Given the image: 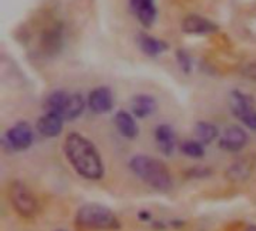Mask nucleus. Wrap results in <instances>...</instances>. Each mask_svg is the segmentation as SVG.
Returning <instances> with one entry per match:
<instances>
[{
    "instance_id": "12",
    "label": "nucleus",
    "mask_w": 256,
    "mask_h": 231,
    "mask_svg": "<svg viewBox=\"0 0 256 231\" xmlns=\"http://www.w3.org/2000/svg\"><path fill=\"white\" fill-rule=\"evenodd\" d=\"M154 140H156V143H158L159 150H160L164 155L170 156V155L174 153L176 146H177V137H176V132H174L172 126L165 125V123L159 125V126L154 129Z\"/></svg>"
},
{
    "instance_id": "11",
    "label": "nucleus",
    "mask_w": 256,
    "mask_h": 231,
    "mask_svg": "<svg viewBox=\"0 0 256 231\" xmlns=\"http://www.w3.org/2000/svg\"><path fill=\"white\" fill-rule=\"evenodd\" d=\"M130 8L144 27H152L158 17L154 0H130Z\"/></svg>"
},
{
    "instance_id": "7",
    "label": "nucleus",
    "mask_w": 256,
    "mask_h": 231,
    "mask_svg": "<svg viewBox=\"0 0 256 231\" xmlns=\"http://www.w3.org/2000/svg\"><path fill=\"white\" fill-rule=\"evenodd\" d=\"M87 107L93 114H106L114 107V95L110 87L99 86L88 93Z\"/></svg>"
},
{
    "instance_id": "6",
    "label": "nucleus",
    "mask_w": 256,
    "mask_h": 231,
    "mask_svg": "<svg viewBox=\"0 0 256 231\" xmlns=\"http://www.w3.org/2000/svg\"><path fill=\"white\" fill-rule=\"evenodd\" d=\"M230 107L232 114L249 129L256 131V105L252 96L242 90H232L230 95Z\"/></svg>"
},
{
    "instance_id": "16",
    "label": "nucleus",
    "mask_w": 256,
    "mask_h": 231,
    "mask_svg": "<svg viewBox=\"0 0 256 231\" xmlns=\"http://www.w3.org/2000/svg\"><path fill=\"white\" fill-rule=\"evenodd\" d=\"M86 107H87V101L84 99V96L81 93H78V92L69 93L68 101H66V104L63 107V111H62V116L68 122L69 120H75V119H78L84 113Z\"/></svg>"
},
{
    "instance_id": "25",
    "label": "nucleus",
    "mask_w": 256,
    "mask_h": 231,
    "mask_svg": "<svg viewBox=\"0 0 256 231\" xmlns=\"http://www.w3.org/2000/svg\"><path fill=\"white\" fill-rule=\"evenodd\" d=\"M57 231H63V230H57Z\"/></svg>"
},
{
    "instance_id": "18",
    "label": "nucleus",
    "mask_w": 256,
    "mask_h": 231,
    "mask_svg": "<svg viewBox=\"0 0 256 231\" xmlns=\"http://www.w3.org/2000/svg\"><path fill=\"white\" fill-rule=\"evenodd\" d=\"M195 137L202 144H210L219 137V129L210 122H198L195 125Z\"/></svg>"
},
{
    "instance_id": "14",
    "label": "nucleus",
    "mask_w": 256,
    "mask_h": 231,
    "mask_svg": "<svg viewBox=\"0 0 256 231\" xmlns=\"http://www.w3.org/2000/svg\"><path fill=\"white\" fill-rule=\"evenodd\" d=\"M136 44L140 50L148 57H158L168 50V44L165 41L154 38L152 35H147V33H140L136 36Z\"/></svg>"
},
{
    "instance_id": "1",
    "label": "nucleus",
    "mask_w": 256,
    "mask_h": 231,
    "mask_svg": "<svg viewBox=\"0 0 256 231\" xmlns=\"http://www.w3.org/2000/svg\"><path fill=\"white\" fill-rule=\"evenodd\" d=\"M63 152L72 168L87 180H100L105 167L98 147L84 135L70 132L63 144Z\"/></svg>"
},
{
    "instance_id": "17",
    "label": "nucleus",
    "mask_w": 256,
    "mask_h": 231,
    "mask_svg": "<svg viewBox=\"0 0 256 231\" xmlns=\"http://www.w3.org/2000/svg\"><path fill=\"white\" fill-rule=\"evenodd\" d=\"M252 170H254V162L250 161V158H243L230 167L226 176L234 182H243L250 176Z\"/></svg>"
},
{
    "instance_id": "15",
    "label": "nucleus",
    "mask_w": 256,
    "mask_h": 231,
    "mask_svg": "<svg viewBox=\"0 0 256 231\" xmlns=\"http://www.w3.org/2000/svg\"><path fill=\"white\" fill-rule=\"evenodd\" d=\"M158 107V102L153 96L150 95H135L132 99H130V113L138 117V119H144V117H148L150 114L154 113Z\"/></svg>"
},
{
    "instance_id": "4",
    "label": "nucleus",
    "mask_w": 256,
    "mask_h": 231,
    "mask_svg": "<svg viewBox=\"0 0 256 231\" xmlns=\"http://www.w3.org/2000/svg\"><path fill=\"white\" fill-rule=\"evenodd\" d=\"M9 200L12 207L22 218H33L38 212V200L32 189L21 180H15L9 186Z\"/></svg>"
},
{
    "instance_id": "9",
    "label": "nucleus",
    "mask_w": 256,
    "mask_h": 231,
    "mask_svg": "<svg viewBox=\"0 0 256 231\" xmlns=\"http://www.w3.org/2000/svg\"><path fill=\"white\" fill-rule=\"evenodd\" d=\"M64 122L66 120L62 114L45 111V114H42L36 122V131L45 138H56L62 134Z\"/></svg>"
},
{
    "instance_id": "13",
    "label": "nucleus",
    "mask_w": 256,
    "mask_h": 231,
    "mask_svg": "<svg viewBox=\"0 0 256 231\" xmlns=\"http://www.w3.org/2000/svg\"><path fill=\"white\" fill-rule=\"evenodd\" d=\"M114 125L117 128V131L128 140H135L140 134V128L136 125L135 116L129 111H118L114 116Z\"/></svg>"
},
{
    "instance_id": "3",
    "label": "nucleus",
    "mask_w": 256,
    "mask_h": 231,
    "mask_svg": "<svg viewBox=\"0 0 256 231\" xmlns=\"http://www.w3.org/2000/svg\"><path fill=\"white\" fill-rule=\"evenodd\" d=\"M76 224L87 230L112 231L122 227L117 215L106 206L99 203H87L81 206L75 216Z\"/></svg>"
},
{
    "instance_id": "22",
    "label": "nucleus",
    "mask_w": 256,
    "mask_h": 231,
    "mask_svg": "<svg viewBox=\"0 0 256 231\" xmlns=\"http://www.w3.org/2000/svg\"><path fill=\"white\" fill-rule=\"evenodd\" d=\"M243 75H244L246 78H249V80H254V81H256V62L250 63V65H248V66H244V69H243Z\"/></svg>"
},
{
    "instance_id": "24",
    "label": "nucleus",
    "mask_w": 256,
    "mask_h": 231,
    "mask_svg": "<svg viewBox=\"0 0 256 231\" xmlns=\"http://www.w3.org/2000/svg\"><path fill=\"white\" fill-rule=\"evenodd\" d=\"M246 231H256V225H250V227H248Z\"/></svg>"
},
{
    "instance_id": "8",
    "label": "nucleus",
    "mask_w": 256,
    "mask_h": 231,
    "mask_svg": "<svg viewBox=\"0 0 256 231\" xmlns=\"http://www.w3.org/2000/svg\"><path fill=\"white\" fill-rule=\"evenodd\" d=\"M182 29L186 35H194V36H207L219 30L218 24H214L212 20L201 17L198 14H190L184 17L182 23Z\"/></svg>"
},
{
    "instance_id": "21",
    "label": "nucleus",
    "mask_w": 256,
    "mask_h": 231,
    "mask_svg": "<svg viewBox=\"0 0 256 231\" xmlns=\"http://www.w3.org/2000/svg\"><path fill=\"white\" fill-rule=\"evenodd\" d=\"M177 63L184 74H190L192 71V57L186 50H177Z\"/></svg>"
},
{
    "instance_id": "19",
    "label": "nucleus",
    "mask_w": 256,
    "mask_h": 231,
    "mask_svg": "<svg viewBox=\"0 0 256 231\" xmlns=\"http://www.w3.org/2000/svg\"><path fill=\"white\" fill-rule=\"evenodd\" d=\"M68 96H69V93L66 90H54V92H51L45 98V104H44L45 111H52V113L62 114L63 107H64V104L68 101Z\"/></svg>"
},
{
    "instance_id": "10",
    "label": "nucleus",
    "mask_w": 256,
    "mask_h": 231,
    "mask_svg": "<svg viewBox=\"0 0 256 231\" xmlns=\"http://www.w3.org/2000/svg\"><path fill=\"white\" fill-rule=\"evenodd\" d=\"M248 143L249 135L240 126H230L219 138V147L225 152H240Z\"/></svg>"
},
{
    "instance_id": "20",
    "label": "nucleus",
    "mask_w": 256,
    "mask_h": 231,
    "mask_svg": "<svg viewBox=\"0 0 256 231\" xmlns=\"http://www.w3.org/2000/svg\"><path fill=\"white\" fill-rule=\"evenodd\" d=\"M180 150L183 155H186L188 158H194V159H200L206 155V149L204 144L198 140H188L183 141L180 144Z\"/></svg>"
},
{
    "instance_id": "5",
    "label": "nucleus",
    "mask_w": 256,
    "mask_h": 231,
    "mask_svg": "<svg viewBox=\"0 0 256 231\" xmlns=\"http://www.w3.org/2000/svg\"><path fill=\"white\" fill-rule=\"evenodd\" d=\"M33 140L34 135L32 126L27 122H18L4 132L2 147L6 152H22L33 144Z\"/></svg>"
},
{
    "instance_id": "2",
    "label": "nucleus",
    "mask_w": 256,
    "mask_h": 231,
    "mask_svg": "<svg viewBox=\"0 0 256 231\" xmlns=\"http://www.w3.org/2000/svg\"><path fill=\"white\" fill-rule=\"evenodd\" d=\"M129 168L140 180H142L150 188L159 192H168L174 185L172 176L168 167L162 161L153 156L135 155L129 161Z\"/></svg>"
},
{
    "instance_id": "23",
    "label": "nucleus",
    "mask_w": 256,
    "mask_h": 231,
    "mask_svg": "<svg viewBox=\"0 0 256 231\" xmlns=\"http://www.w3.org/2000/svg\"><path fill=\"white\" fill-rule=\"evenodd\" d=\"M138 216H140V219H148L150 218V213L148 212H140Z\"/></svg>"
}]
</instances>
